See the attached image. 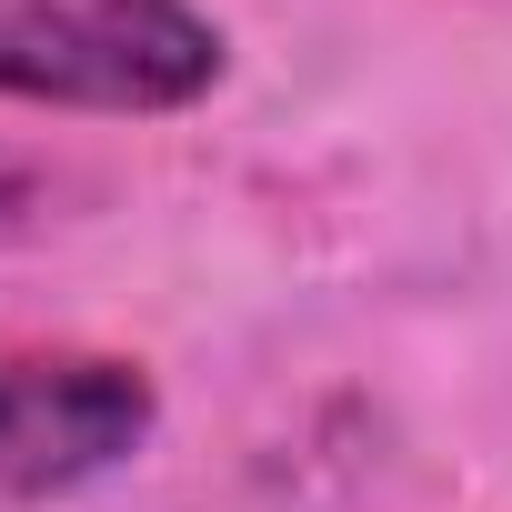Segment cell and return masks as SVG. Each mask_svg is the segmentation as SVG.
<instances>
[{
    "label": "cell",
    "mask_w": 512,
    "mask_h": 512,
    "mask_svg": "<svg viewBox=\"0 0 512 512\" xmlns=\"http://www.w3.org/2000/svg\"><path fill=\"white\" fill-rule=\"evenodd\" d=\"M161 422V392L121 352L71 342H0V512L61 502L121 472Z\"/></svg>",
    "instance_id": "cell-2"
},
{
    "label": "cell",
    "mask_w": 512,
    "mask_h": 512,
    "mask_svg": "<svg viewBox=\"0 0 512 512\" xmlns=\"http://www.w3.org/2000/svg\"><path fill=\"white\" fill-rule=\"evenodd\" d=\"M231 41L201 0H0V101L161 121L211 101Z\"/></svg>",
    "instance_id": "cell-1"
}]
</instances>
